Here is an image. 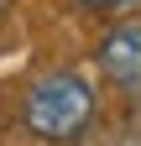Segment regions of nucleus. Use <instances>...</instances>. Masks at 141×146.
Segmentation results:
<instances>
[{"instance_id": "obj_1", "label": "nucleus", "mask_w": 141, "mask_h": 146, "mask_svg": "<svg viewBox=\"0 0 141 146\" xmlns=\"http://www.w3.org/2000/svg\"><path fill=\"white\" fill-rule=\"evenodd\" d=\"M21 125L37 141H78L94 125V84L73 68H52L21 99Z\"/></svg>"}, {"instance_id": "obj_2", "label": "nucleus", "mask_w": 141, "mask_h": 146, "mask_svg": "<svg viewBox=\"0 0 141 146\" xmlns=\"http://www.w3.org/2000/svg\"><path fill=\"white\" fill-rule=\"evenodd\" d=\"M99 68L126 94H141V21H115L99 36Z\"/></svg>"}, {"instance_id": "obj_3", "label": "nucleus", "mask_w": 141, "mask_h": 146, "mask_svg": "<svg viewBox=\"0 0 141 146\" xmlns=\"http://www.w3.org/2000/svg\"><path fill=\"white\" fill-rule=\"evenodd\" d=\"M78 11H136L141 0H73Z\"/></svg>"}]
</instances>
